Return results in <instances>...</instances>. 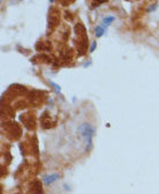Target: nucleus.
Masks as SVG:
<instances>
[{"label": "nucleus", "mask_w": 159, "mask_h": 194, "mask_svg": "<svg viewBox=\"0 0 159 194\" xmlns=\"http://www.w3.org/2000/svg\"><path fill=\"white\" fill-rule=\"evenodd\" d=\"M77 132L80 133V135L84 139V141L86 143L85 150L89 151L91 149V147H92V138L95 135V127L91 126L89 122H84V124L79 126Z\"/></svg>", "instance_id": "obj_1"}, {"label": "nucleus", "mask_w": 159, "mask_h": 194, "mask_svg": "<svg viewBox=\"0 0 159 194\" xmlns=\"http://www.w3.org/2000/svg\"><path fill=\"white\" fill-rule=\"evenodd\" d=\"M59 175L58 173H54V175H50V176H45L44 177V184L46 185H50V184H53L56 180L59 179Z\"/></svg>", "instance_id": "obj_2"}, {"label": "nucleus", "mask_w": 159, "mask_h": 194, "mask_svg": "<svg viewBox=\"0 0 159 194\" xmlns=\"http://www.w3.org/2000/svg\"><path fill=\"white\" fill-rule=\"evenodd\" d=\"M106 30H107V28H105L104 25H97L96 28H95V35H96V37H101L105 32H106Z\"/></svg>", "instance_id": "obj_3"}, {"label": "nucleus", "mask_w": 159, "mask_h": 194, "mask_svg": "<svg viewBox=\"0 0 159 194\" xmlns=\"http://www.w3.org/2000/svg\"><path fill=\"white\" fill-rule=\"evenodd\" d=\"M114 20H115L114 16H112V15H107V16H105V17L103 19V21H101V25H104L105 28H107L108 25H111V23H112Z\"/></svg>", "instance_id": "obj_4"}, {"label": "nucleus", "mask_w": 159, "mask_h": 194, "mask_svg": "<svg viewBox=\"0 0 159 194\" xmlns=\"http://www.w3.org/2000/svg\"><path fill=\"white\" fill-rule=\"evenodd\" d=\"M50 85L53 87V89L56 90V93H57V94H59V93H60V90H61V89H60V86H58L57 83H54V82H52V81H50Z\"/></svg>", "instance_id": "obj_5"}, {"label": "nucleus", "mask_w": 159, "mask_h": 194, "mask_svg": "<svg viewBox=\"0 0 159 194\" xmlns=\"http://www.w3.org/2000/svg\"><path fill=\"white\" fill-rule=\"evenodd\" d=\"M96 47H97V43H96V42H92V44H91V47H90V52H93Z\"/></svg>", "instance_id": "obj_6"}, {"label": "nucleus", "mask_w": 159, "mask_h": 194, "mask_svg": "<svg viewBox=\"0 0 159 194\" xmlns=\"http://www.w3.org/2000/svg\"><path fill=\"white\" fill-rule=\"evenodd\" d=\"M157 8V6H152V7H149L148 8V12H152V10H155Z\"/></svg>", "instance_id": "obj_7"}, {"label": "nucleus", "mask_w": 159, "mask_h": 194, "mask_svg": "<svg viewBox=\"0 0 159 194\" xmlns=\"http://www.w3.org/2000/svg\"><path fill=\"white\" fill-rule=\"evenodd\" d=\"M50 1H51V2H53V0H50Z\"/></svg>", "instance_id": "obj_8"}]
</instances>
